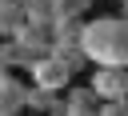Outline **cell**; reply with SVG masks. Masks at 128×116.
<instances>
[{"instance_id":"obj_19","label":"cell","mask_w":128,"mask_h":116,"mask_svg":"<svg viewBox=\"0 0 128 116\" xmlns=\"http://www.w3.org/2000/svg\"><path fill=\"white\" fill-rule=\"evenodd\" d=\"M92 4H96V0H92Z\"/></svg>"},{"instance_id":"obj_18","label":"cell","mask_w":128,"mask_h":116,"mask_svg":"<svg viewBox=\"0 0 128 116\" xmlns=\"http://www.w3.org/2000/svg\"><path fill=\"white\" fill-rule=\"evenodd\" d=\"M0 4H12V0H0Z\"/></svg>"},{"instance_id":"obj_12","label":"cell","mask_w":128,"mask_h":116,"mask_svg":"<svg viewBox=\"0 0 128 116\" xmlns=\"http://www.w3.org/2000/svg\"><path fill=\"white\" fill-rule=\"evenodd\" d=\"M24 16H28V24H36V28H52V24H56L52 0H32V4H24Z\"/></svg>"},{"instance_id":"obj_5","label":"cell","mask_w":128,"mask_h":116,"mask_svg":"<svg viewBox=\"0 0 128 116\" xmlns=\"http://www.w3.org/2000/svg\"><path fill=\"white\" fill-rule=\"evenodd\" d=\"M12 40L28 52V60H40V56H48V52H52V32H48V28H36V24H24Z\"/></svg>"},{"instance_id":"obj_14","label":"cell","mask_w":128,"mask_h":116,"mask_svg":"<svg viewBox=\"0 0 128 116\" xmlns=\"http://www.w3.org/2000/svg\"><path fill=\"white\" fill-rule=\"evenodd\" d=\"M96 116H128V96L124 100H104L96 108Z\"/></svg>"},{"instance_id":"obj_6","label":"cell","mask_w":128,"mask_h":116,"mask_svg":"<svg viewBox=\"0 0 128 116\" xmlns=\"http://www.w3.org/2000/svg\"><path fill=\"white\" fill-rule=\"evenodd\" d=\"M24 96H28V84L20 76H4L0 80V116H20L24 112Z\"/></svg>"},{"instance_id":"obj_15","label":"cell","mask_w":128,"mask_h":116,"mask_svg":"<svg viewBox=\"0 0 128 116\" xmlns=\"http://www.w3.org/2000/svg\"><path fill=\"white\" fill-rule=\"evenodd\" d=\"M16 4H20V8H24V4H32V0H16Z\"/></svg>"},{"instance_id":"obj_11","label":"cell","mask_w":128,"mask_h":116,"mask_svg":"<svg viewBox=\"0 0 128 116\" xmlns=\"http://www.w3.org/2000/svg\"><path fill=\"white\" fill-rule=\"evenodd\" d=\"M52 12L56 20H88L92 0H52Z\"/></svg>"},{"instance_id":"obj_17","label":"cell","mask_w":128,"mask_h":116,"mask_svg":"<svg viewBox=\"0 0 128 116\" xmlns=\"http://www.w3.org/2000/svg\"><path fill=\"white\" fill-rule=\"evenodd\" d=\"M124 4H128V0H120V8H124Z\"/></svg>"},{"instance_id":"obj_2","label":"cell","mask_w":128,"mask_h":116,"mask_svg":"<svg viewBox=\"0 0 128 116\" xmlns=\"http://www.w3.org/2000/svg\"><path fill=\"white\" fill-rule=\"evenodd\" d=\"M28 72H32V88H44V92H56V96H64V92L72 88V72H68L56 56H40V60H32Z\"/></svg>"},{"instance_id":"obj_7","label":"cell","mask_w":128,"mask_h":116,"mask_svg":"<svg viewBox=\"0 0 128 116\" xmlns=\"http://www.w3.org/2000/svg\"><path fill=\"white\" fill-rule=\"evenodd\" d=\"M24 112H32V116H60V96H56V92H44V88H32V84H28Z\"/></svg>"},{"instance_id":"obj_10","label":"cell","mask_w":128,"mask_h":116,"mask_svg":"<svg viewBox=\"0 0 128 116\" xmlns=\"http://www.w3.org/2000/svg\"><path fill=\"white\" fill-rule=\"evenodd\" d=\"M28 52L16 44V40H0V68L4 72H16V68H28Z\"/></svg>"},{"instance_id":"obj_13","label":"cell","mask_w":128,"mask_h":116,"mask_svg":"<svg viewBox=\"0 0 128 116\" xmlns=\"http://www.w3.org/2000/svg\"><path fill=\"white\" fill-rule=\"evenodd\" d=\"M48 56H56V60H60V64H64L72 76L88 68V60H84V52H80V48H56V52H48Z\"/></svg>"},{"instance_id":"obj_8","label":"cell","mask_w":128,"mask_h":116,"mask_svg":"<svg viewBox=\"0 0 128 116\" xmlns=\"http://www.w3.org/2000/svg\"><path fill=\"white\" fill-rule=\"evenodd\" d=\"M80 28L84 20H56L48 32H52V52L56 48H80Z\"/></svg>"},{"instance_id":"obj_1","label":"cell","mask_w":128,"mask_h":116,"mask_svg":"<svg viewBox=\"0 0 128 116\" xmlns=\"http://www.w3.org/2000/svg\"><path fill=\"white\" fill-rule=\"evenodd\" d=\"M80 52L92 68H128V24L120 16H88L80 28Z\"/></svg>"},{"instance_id":"obj_16","label":"cell","mask_w":128,"mask_h":116,"mask_svg":"<svg viewBox=\"0 0 128 116\" xmlns=\"http://www.w3.org/2000/svg\"><path fill=\"white\" fill-rule=\"evenodd\" d=\"M4 76H12V72H4V68H0V80H4Z\"/></svg>"},{"instance_id":"obj_4","label":"cell","mask_w":128,"mask_h":116,"mask_svg":"<svg viewBox=\"0 0 128 116\" xmlns=\"http://www.w3.org/2000/svg\"><path fill=\"white\" fill-rule=\"evenodd\" d=\"M96 108H100V100L92 96L88 84L68 88V92L60 96V116H96Z\"/></svg>"},{"instance_id":"obj_3","label":"cell","mask_w":128,"mask_h":116,"mask_svg":"<svg viewBox=\"0 0 128 116\" xmlns=\"http://www.w3.org/2000/svg\"><path fill=\"white\" fill-rule=\"evenodd\" d=\"M88 88H92V96L100 104L104 100H124L128 96V68H96Z\"/></svg>"},{"instance_id":"obj_9","label":"cell","mask_w":128,"mask_h":116,"mask_svg":"<svg viewBox=\"0 0 128 116\" xmlns=\"http://www.w3.org/2000/svg\"><path fill=\"white\" fill-rule=\"evenodd\" d=\"M28 24V16H24V8L12 0V4H0V40H12L20 28Z\"/></svg>"}]
</instances>
